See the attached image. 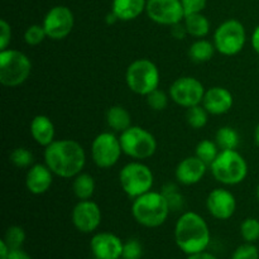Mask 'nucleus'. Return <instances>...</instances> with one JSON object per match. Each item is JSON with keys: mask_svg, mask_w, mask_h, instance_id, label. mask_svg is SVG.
I'll return each mask as SVG.
<instances>
[{"mask_svg": "<svg viewBox=\"0 0 259 259\" xmlns=\"http://www.w3.org/2000/svg\"><path fill=\"white\" fill-rule=\"evenodd\" d=\"M53 172L46 163H34L25 174V189L32 195H43L52 187Z\"/></svg>", "mask_w": 259, "mask_h": 259, "instance_id": "nucleus-19", "label": "nucleus"}, {"mask_svg": "<svg viewBox=\"0 0 259 259\" xmlns=\"http://www.w3.org/2000/svg\"><path fill=\"white\" fill-rule=\"evenodd\" d=\"M182 7L185 9V14H194L201 13L207 4V0H181Z\"/></svg>", "mask_w": 259, "mask_h": 259, "instance_id": "nucleus-38", "label": "nucleus"}, {"mask_svg": "<svg viewBox=\"0 0 259 259\" xmlns=\"http://www.w3.org/2000/svg\"><path fill=\"white\" fill-rule=\"evenodd\" d=\"M207 166L205 162H202L199 157L189 156L186 158L181 159L177 163L175 169V179L177 180L180 185L184 186H194L202 181V179L206 175Z\"/></svg>", "mask_w": 259, "mask_h": 259, "instance_id": "nucleus-17", "label": "nucleus"}, {"mask_svg": "<svg viewBox=\"0 0 259 259\" xmlns=\"http://www.w3.org/2000/svg\"><path fill=\"white\" fill-rule=\"evenodd\" d=\"M147 0H113L111 10L118 20L131 22L146 13Z\"/></svg>", "mask_w": 259, "mask_h": 259, "instance_id": "nucleus-21", "label": "nucleus"}, {"mask_svg": "<svg viewBox=\"0 0 259 259\" xmlns=\"http://www.w3.org/2000/svg\"><path fill=\"white\" fill-rule=\"evenodd\" d=\"M125 82L132 93L136 95L147 96L159 88L161 72L158 66L148 58L134 60L126 67Z\"/></svg>", "mask_w": 259, "mask_h": 259, "instance_id": "nucleus-5", "label": "nucleus"}, {"mask_svg": "<svg viewBox=\"0 0 259 259\" xmlns=\"http://www.w3.org/2000/svg\"><path fill=\"white\" fill-rule=\"evenodd\" d=\"M219 152L220 148L218 147L217 142L211 141V139H202L195 148V156L199 157L202 162L210 166L218 157Z\"/></svg>", "mask_w": 259, "mask_h": 259, "instance_id": "nucleus-27", "label": "nucleus"}, {"mask_svg": "<svg viewBox=\"0 0 259 259\" xmlns=\"http://www.w3.org/2000/svg\"><path fill=\"white\" fill-rule=\"evenodd\" d=\"M186 259H219V258H218L217 255H214V254H211V253L204 250V252L194 253V254L187 255Z\"/></svg>", "mask_w": 259, "mask_h": 259, "instance_id": "nucleus-42", "label": "nucleus"}, {"mask_svg": "<svg viewBox=\"0 0 259 259\" xmlns=\"http://www.w3.org/2000/svg\"><path fill=\"white\" fill-rule=\"evenodd\" d=\"M240 235L247 243H255L259 240V220L257 218H247L240 224Z\"/></svg>", "mask_w": 259, "mask_h": 259, "instance_id": "nucleus-31", "label": "nucleus"}, {"mask_svg": "<svg viewBox=\"0 0 259 259\" xmlns=\"http://www.w3.org/2000/svg\"><path fill=\"white\" fill-rule=\"evenodd\" d=\"M32 61L24 52L13 48L0 51V82L5 88H18L29 78Z\"/></svg>", "mask_w": 259, "mask_h": 259, "instance_id": "nucleus-6", "label": "nucleus"}, {"mask_svg": "<svg viewBox=\"0 0 259 259\" xmlns=\"http://www.w3.org/2000/svg\"><path fill=\"white\" fill-rule=\"evenodd\" d=\"M146 14L152 22L164 27L184 22L186 17L181 0H147Z\"/></svg>", "mask_w": 259, "mask_h": 259, "instance_id": "nucleus-13", "label": "nucleus"}, {"mask_svg": "<svg viewBox=\"0 0 259 259\" xmlns=\"http://www.w3.org/2000/svg\"><path fill=\"white\" fill-rule=\"evenodd\" d=\"M105 120L109 128L114 132V133H123L128 128H131L132 124V115L121 105H113L106 110Z\"/></svg>", "mask_w": 259, "mask_h": 259, "instance_id": "nucleus-22", "label": "nucleus"}, {"mask_svg": "<svg viewBox=\"0 0 259 259\" xmlns=\"http://www.w3.org/2000/svg\"><path fill=\"white\" fill-rule=\"evenodd\" d=\"M124 242L110 232L96 233L90 242V249L95 259H120Z\"/></svg>", "mask_w": 259, "mask_h": 259, "instance_id": "nucleus-16", "label": "nucleus"}, {"mask_svg": "<svg viewBox=\"0 0 259 259\" xmlns=\"http://www.w3.org/2000/svg\"><path fill=\"white\" fill-rule=\"evenodd\" d=\"M120 259H123V258H120Z\"/></svg>", "mask_w": 259, "mask_h": 259, "instance_id": "nucleus-47", "label": "nucleus"}, {"mask_svg": "<svg viewBox=\"0 0 259 259\" xmlns=\"http://www.w3.org/2000/svg\"><path fill=\"white\" fill-rule=\"evenodd\" d=\"M215 142H217L218 147L220 151H225V149H237L240 144V136L233 126L224 125L220 126L215 133Z\"/></svg>", "mask_w": 259, "mask_h": 259, "instance_id": "nucleus-26", "label": "nucleus"}, {"mask_svg": "<svg viewBox=\"0 0 259 259\" xmlns=\"http://www.w3.org/2000/svg\"><path fill=\"white\" fill-rule=\"evenodd\" d=\"M42 25L45 27L50 39L62 40L72 32L75 25V15L72 10L66 5H56L46 13Z\"/></svg>", "mask_w": 259, "mask_h": 259, "instance_id": "nucleus-12", "label": "nucleus"}, {"mask_svg": "<svg viewBox=\"0 0 259 259\" xmlns=\"http://www.w3.org/2000/svg\"><path fill=\"white\" fill-rule=\"evenodd\" d=\"M96 190L95 179L90 174L81 172L72 179V192L76 199L90 200L93 199Z\"/></svg>", "mask_w": 259, "mask_h": 259, "instance_id": "nucleus-25", "label": "nucleus"}, {"mask_svg": "<svg viewBox=\"0 0 259 259\" xmlns=\"http://www.w3.org/2000/svg\"><path fill=\"white\" fill-rule=\"evenodd\" d=\"M206 209L214 219L229 220L237 211L235 195L225 187L214 189L206 197Z\"/></svg>", "mask_w": 259, "mask_h": 259, "instance_id": "nucleus-15", "label": "nucleus"}, {"mask_svg": "<svg viewBox=\"0 0 259 259\" xmlns=\"http://www.w3.org/2000/svg\"><path fill=\"white\" fill-rule=\"evenodd\" d=\"M217 48H215L212 40L206 39V38H199L195 39L189 47V57L190 60L197 63L209 62L214 57Z\"/></svg>", "mask_w": 259, "mask_h": 259, "instance_id": "nucleus-24", "label": "nucleus"}, {"mask_svg": "<svg viewBox=\"0 0 259 259\" xmlns=\"http://www.w3.org/2000/svg\"><path fill=\"white\" fill-rule=\"evenodd\" d=\"M255 197H257V201H258V204H259V184H258L257 189H255Z\"/></svg>", "mask_w": 259, "mask_h": 259, "instance_id": "nucleus-46", "label": "nucleus"}, {"mask_svg": "<svg viewBox=\"0 0 259 259\" xmlns=\"http://www.w3.org/2000/svg\"><path fill=\"white\" fill-rule=\"evenodd\" d=\"M105 20L108 24H114L115 22H118V18L115 17V14H114L113 12H110V13H108V15H106Z\"/></svg>", "mask_w": 259, "mask_h": 259, "instance_id": "nucleus-44", "label": "nucleus"}, {"mask_svg": "<svg viewBox=\"0 0 259 259\" xmlns=\"http://www.w3.org/2000/svg\"><path fill=\"white\" fill-rule=\"evenodd\" d=\"M209 168L212 177L223 186L240 185L249 172L247 159L237 149L220 151Z\"/></svg>", "mask_w": 259, "mask_h": 259, "instance_id": "nucleus-4", "label": "nucleus"}, {"mask_svg": "<svg viewBox=\"0 0 259 259\" xmlns=\"http://www.w3.org/2000/svg\"><path fill=\"white\" fill-rule=\"evenodd\" d=\"M121 149L125 156L134 161H144L154 156L157 152V139L148 129L132 125L119 134Z\"/></svg>", "mask_w": 259, "mask_h": 259, "instance_id": "nucleus-8", "label": "nucleus"}, {"mask_svg": "<svg viewBox=\"0 0 259 259\" xmlns=\"http://www.w3.org/2000/svg\"><path fill=\"white\" fill-rule=\"evenodd\" d=\"M204 83L194 76H181L169 86V98L176 105L189 109L200 105L205 95Z\"/></svg>", "mask_w": 259, "mask_h": 259, "instance_id": "nucleus-11", "label": "nucleus"}, {"mask_svg": "<svg viewBox=\"0 0 259 259\" xmlns=\"http://www.w3.org/2000/svg\"><path fill=\"white\" fill-rule=\"evenodd\" d=\"M9 161L17 168H29L32 164H34V156L25 147H17L10 153Z\"/></svg>", "mask_w": 259, "mask_h": 259, "instance_id": "nucleus-29", "label": "nucleus"}, {"mask_svg": "<svg viewBox=\"0 0 259 259\" xmlns=\"http://www.w3.org/2000/svg\"><path fill=\"white\" fill-rule=\"evenodd\" d=\"M169 28H171V35L177 40L185 39V38L189 35L187 34V30H186V27H185L184 22L177 23V24L172 25V27H169Z\"/></svg>", "mask_w": 259, "mask_h": 259, "instance_id": "nucleus-39", "label": "nucleus"}, {"mask_svg": "<svg viewBox=\"0 0 259 259\" xmlns=\"http://www.w3.org/2000/svg\"><path fill=\"white\" fill-rule=\"evenodd\" d=\"M101 209L93 200H78L71 211V222L73 227L83 234H91L101 224Z\"/></svg>", "mask_w": 259, "mask_h": 259, "instance_id": "nucleus-14", "label": "nucleus"}, {"mask_svg": "<svg viewBox=\"0 0 259 259\" xmlns=\"http://www.w3.org/2000/svg\"><path fill=\"white\" fill-rule=\"evenodd\" d=\"M12 40V27L5 19L0 20V51L9 48Z\"/></svg>", "mask_w": 259, "mask_h": 259, "instance_id": "nucleus-37", "label": "nucleus"}, {"mask_svg": "<svg viewBox=\"0 0 259 259\" xmlns=\"http://www.w3.org/2000/svg\"><path fill=\"white\" fill-rule=\"evenodd\" d=\"M184 24L186 27L187 34L190 37L199 39V38H206L209 35L211 25L210 20L206 15L201 13H194V14H187L184 19Z\"/></svg>", "mask_w": 259, "mask_h": 259, "instance_id": "nucleus-23", "label": "nucleus"}, {"mask_svg": "<svg viewBox=\"0 0 259 259\" xmlns=\"http://www.w3.org/2000/svg\"><path fill=\"white\" fill-rule=\"evenodd\" d=\"M29 132L33 141L43 148L50 146L55 141V124L51 120L50 116L43 115V114H38L30 120Z\"/></svg>", "mask_w": 259, "mask_h": 259, "instance_id": "nucleus-20", "label": "nucleus"}, {"mask_svg": "<svg viewBox=\"0 0 259 259\" xmlns=\"http://www.w3.org/2000/svg\"><path fill=\"white\" fill-rule=\"evenodd\" d=\"M250 45H252L254 52L259 56V24L254 28L252 35H250Z\"/></svg>", "mask_w": 259, "mask_h": 259, "instance_id": "nucleus-41", "label": "nucleus"}, {"mask_svg": "<svg viewBox=\"0 0 259 259\" xmlns=\"http://www.w3.org/2000/svg\"><path fill=\"white\" fill-rule=\"evenodd\" d=\"M169 99H171L169 98V94L164 93L159 88L146 96L147 105L149 106V109H152L154 111L166 110L167 106H168Z\"/></svg>", "mask_w": 259, "mask_h": 259, "instance_id": "nucleus-33", "label": "nucleus"}, {"mask_svg": "<svg viewBox=\"0 0 259 259\" xmlns=\"http://www.w3.org/2000/svg\"><path fill=\"white\" fill-rule=\"evenodd\" d=\"M143 257V247L138 239H128L124 242L123 247V259H141Z\"/></svg>", "mask_w": 259, "mask_h": 259, "instance_id": "nucleus-35", "label": "nucleus"}, {"mask_svg": "<svg viewBox=\"0 0 259 259\" xmlns=\"http://www.w3.org/2000/svg\"><path fill=\"white\" fill-rule=\"evenodd\" d=\"M212 43L220 55L227 57L239 55L247 43V30L244 24L233 18L224 20L214 30Z\"/></svg>", "mask_w": 259, "mask_h": 259, "instance_id": "nucleus-9", "label": "nucleus"}, {"mask_svg": "<svg viewBox=\"0 0 259 259\" xmlns=\"http://www.w3.org/2000/svg\"><path fill=\"white\" fill-rule=\"evenodd\" d=\"M201 105L210 115H224L232 110L234 105V96L232 91L223 86H212L206 89Z\"/></svg>", "mask_w": 259, "mask_h": 259, "instance_id": "nucleus-18", "label": "nucleus"}, {"mask_svg": "<svg viewBox=\"0 0 259 259\" xmlns=\"http://www.w3.org/2000/svg\"><path fill=\"white\" fill-rule=\"evenodd\" d=\"M91 159L96 167L108 169L115 166L121 158L120 139L114 132H101L91 143Z\"/></svg>", "mask_w": 259, "mask_h": 259, "instance_id": "nucleus-10", "label": "nucleus"}, {"mask_svg": "<svg viewBox=\"0 0 259 259\" xmlns=\"http://www.w3.org/2000/svg\"><path fill=\"white\" fill-rule=\"evenodd\" d=\"M171 212L168 202L161 191H151L136 197L132 202V217L144 228H159Z\"/></svg>", "mask_w": 259, "mask_h": 259, "instance_id": "nucleus-3", "label": "nucleus"}, {"mask_svg": "<svg viewBox=\"0 0 259 259\" xmlns=\"http://www.w3.org/2000/svg\"><path fill=\"white\" fill-rule=\"evenodd\" d=\"M24 42L28 46H38L40 43L45 42L47 37V33H46L45 27L42 24H32L25 29L24 32Z\"/></svg>", "mask_w": 259, "mask_h": 259, "instance_id": "nucleus-34", "label": "nucleus"}, {"mask_svg": "<svg viewBox=\"0 0 259 259\" xmlns=\"http://www.w3.org/2000/svg\"><path fill=\"white\" fill-rule=\"evenodd\" d=\"M10 253V248L8 247L4 240H0V259H8Z\"/></svg>", "mask_w": 259, "mask_h": 259, "instance_id": "nucleus-43", "label": "nucleus"}, {"mask_svg": "<svg viewBox=\"0 0 259 259\" xmlns=\"http://www.w3.org/2000/svg\"><path fill=\"white\" fill-rule=\"evenodd\" d=\"M209 115L206 109L200 104V105L189 108L186 111V121L192 129H202L206 126L209 121Z\"/></svg>", "mask_w": 259, "mask_h": 259, "instance_id": "nucleus-28", "label": "nucleus"}, {"mask_svg": "<svg viewBox=\"0 0 259 259\" xmlns=\"http://www.w3.org/2000/svg\"><path fill=\"white\" fill-rule=\"evenodd\" d=\"M162 194L166 197L171 211H180L185 205L184 195L180 192V189L175 184H166L161 190Z\"/></svg>", "mask_w": 259, "mask_h": 259, "instance_id": "nucleus-30", "label": "nucleus"}, {"mask_svg": "<svg viewBox=\"0 0 259 259\" xmlns=\"http://www.w3.org/2000/svg\"><path fill=\"white\" fill-rule=\"evenodd\" d=\"M8 259H32V257L22 248H18V249H10Z\"/></svg>", "mask_w": 259, "mask_h": 259, "instance_id": "nucleus-40", "label": "nucleus"}, {"mask_svg": "<svg viewBox=\"0 0 259 259\" xmlns=\"http://www.w3.org/2000/svg\"><path fill=\"white\" fill-rule=\"evenodd\" d=\"M253 139H254V143L255 146L259 148V123L255 125L254 132H253Z\"/></svg>", "mask_w": 259, "mask_h": 259, "instance_id": "nucleus-45", "label": "nucleus"}, {"mask_svg": "<svg viewBox=\"0 0 259 259\" xmlns=\"http://www.w3.org/2000/svg\"><path fill=\"white\" fill-rule=\"evenodd\" d=\"M3 240L7 243V245L10 249L22 248V245L24 244L25 242L24 229H23L22 227H19V225H12V227H9L7 229Z\"/></svg>", "mask_w": 259, "mask_h": 259, "instance_id": "nucleus-32", "label": "nucleus"}, {"mask_svg": "<svg viewBox=\"0 0 259 259\" xmlns=\"http://www.w3.org/2000/svg\"><path fill=\"white\" fill-rule=\"evenodd\" d=\"M119 184L129 199L151 191L154 184V175L149 166L142 161H132L124 164L119 172Z\"/></svg>", "mask_w": 259, "mask_h": 259, "instance_id": "nucleus-7", "label": "nucleus"}, {"mask_svg": "<svg viewBox=\"0 0 259 259\" xmlns=\"http://www.w3.org/2000/svg\"><path fill=\"white\" fill-rule=\"evenodd\" d=\"M232 259H259V249L254 243L245 242L233 252Z\"/></svg>", "mask_w": 259, "mask_h": 259, "instance_id": "nucleus-36", "label": "nucleus"}, {"mask_svg": "<svg viewBox=\"0 0 259 259\" xmlns=\"http://www.w3.org/2000/svg\"><path fill=\"white\" fill-rule=\"evenodd\" d=\"M175 242L187 255L206 250L211 242L206 220L195 211H185L175 225Z\"/></svg>", "mask_w": 259, "mask_h": 259, "instance_id": "nucleus-2", "label": "nucleus"}, {"mask_svg": "<svg viewBox=\"0 0 259 259\" xmlns=\"http://www.w3.org/2000/svg\"><path fill=\"white\" fill-rule=\"evenodd\" d=\"M43 159L55 176L68 180L82 172L86 152L75 139H55L45 148Z\"/></svg>", "mask_w": 259, "mask_h": 259, "instance_id": "nucleus-1", "label": "nucleus"}]
</instances>
